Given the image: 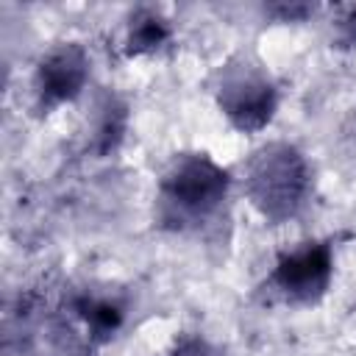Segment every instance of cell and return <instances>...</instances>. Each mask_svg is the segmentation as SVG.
Segmentation results:
<instances>
[{"label":"cell","mask_w":356,"mask_h":356,"mask_svg":"<svg viewBox=\"0 0 356 356\" xmlns=\"http://www.w3.org/2000/svg\"><path fill=\"white\" fill-rule=\"evenodd\" d=\"M81 61L72 53H58L47 61V67H42V92L47 95H72L75 86L81 83Z\"/></svg>","instance_id":"5"},{"label":"cell","mask_w":356,"mask_h":356,"mask_svg":"<svg viewBox=\"0 0 356 356\" xmlns=\"http://www.w3.org/2000/svg\"><path fill=\"white\" fill-rule=\"evenodd\" d=\"M306 170L289 147L267 150L250 167V195L270 217H286L303 203Z\"/></svg>","instance_id":"1"},{"label":"cell","mask_w":356,"mask_h":356,"mask_svg":"<svg viewBox=\"0 0 356 356\" xmlns=\"http://www.w3.org/2000/svg\"><path fill=\"white\" fill-rule=\"evenodd\" d=\"M225 192V175L206 159L181 161L164 181V195L172 206L189 214H203L217 206Z\"/></svg>","instance_id":"2"},{"label":"cell","mask_w":356,"mask_h":356,"mask_svg":"<svg viewBox=\"0 0 356 356\" xmlns=\"http://www.w3.org/2000/svg\"><path fill=\"white\" fill-rule=\"evenodd\" d=\"M328 250L325 248H303L295 250L292 256H286L278 270H275V281L281 286V292L292 300H309L314 295L323 292L325 281H328Z\"/></svg>","instance_id":"3"},{"label":"cell","mask_w":356,"mask_h":356,"mask_svg":"<svg viewBox=\"0 0 356 356\" xmlns=\"http://www.w3.org/2000/svg\"><path fill=\"white\" fill-rule=\"evenodd\" d=\"M175 356H211V353H209V350H206L203 345L192 342V345H184V348H181V350H178Z\"/></svg>","instance_id":"6"},{"label":"cell","mask_w":356,"mask_h":356,"mask_svg":"<svg viewBox=\"0 0 356 356\" xmlns=\"http://www.w3.org/2000/svg\"><path fill=\"white\" fill-rule=\"evenodd\" d=\"M222 97H225L228 114L242 128L261 125L270 117V108H273V92H270V86L264 81H253L250 75H245V81L242 78L231 81L225 86Z\"/></svg>","instance_id":"4"}]
</instances>
